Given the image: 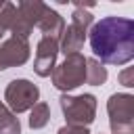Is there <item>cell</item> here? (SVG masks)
Returning a JSON list of instances; mask_svg holds the SVG:
<instances>
[{
    "label": "cell",
    "mask_w": 134,
    "mask_h": 134,
    "mask_svg": "<svg viewBox=\"0 0 134 134\" xmlns=\"http://www.w3.org/2000/svg\"><path fill=\"white\" fill-rule=\"evenodd\" d=\"M57 54H59V40L54 38H42L36 48V61L34 71L40 77H48L52 69L57 67Z\"/></svg>",
    "instance_id": "obj_7"
},
{
    "label": "cell",
    "mask_w": 134,
    "mask_h": 134,
    "mask_svg": "<svg viewBox=\"0 0 134 134\" xmlns=\"http://www.w3.org/2000/svg\"><path fill=\"white\" fill-rule=\"evenodd\" d=\"M119 82H121L126 88H132V86H134V69H132V67H126V69L119 73Z\"/></svg>",
    "instance_id": "obj_16"
},
{
    "label": "cell",
    "mask_w": 134,
    "mask_h": 134,
    "mask_svg": "<svg viewBox=\"0 0 134 134\" xmlns=\"http://www.w3.org/2000/svg\"><path fill=\"white\" fill-rule=\"evenodd\" d=\"M90 46L103 63H130L134 59V21L113 15L100 19L90 29Z\"/></svg>",
    "instance_id": "obj_1"
},
{
    "label": "cell",
    "mask_w": 134,
    "mask_h": 134,
    "mask_svg": "<svg viewBox=\"0 0 134 134\" xmlns=\"http://www.w3.org/2000/svg\"><path fill=\"white\" fill-rule=\"evenodd\" d=\"M4 98H6L8 111H13V113L17 115V113L29 111V109L38 103L40 90H38V86L31 84L29 80H13V82L6 86Z\"/></svg>",
    "instance_id": "obj_6"
},
{
    "label": "cell",
    "mask_w": 134,
    "mask_h": 134,
    "mask_svg": "<svg viewBox=\"0 0 134 134\" xmlns=\"http://www.w3.org/2000/svg\"><path fill=\"white\" fill-rule=\"evenodd\" d=\"M0 134H21L19 117L13 111H8V107L2 103H0Z\"/></svg>",
    "instance_id": "obj_11"
},
{
    "label": "cell",
    "mask_w": 134,
    "mask_h": 134,
    "mask_svg": "<svg viewBox=\"0 0 134 134\" xmlns=\"http://www.w3.org/2000/svg\"><path fill=\"white\" fill-rule=\"evenodd\" d=\"M50 77H52V84L63 92H69V90L82 86L86 82V59L80 52L67 54L65 61L52 69Z\"/></svg>",
    "instance_id": "obj_3"
},
{
    "label": "cell",
    "mask_w": 134,
    "mask_h": 134,
    "mask_svg": "<svg viewBox=\"0 0 134 134\" xmlns=\"http://www.w3.org/2000/svg\"><path fill=\"white\" fill-rule=\"evenodd\" d=\"M107 80V69L96 59H86V82L90 86H100Z\"/></svg>",
    "instance_id": "obj_12"
},
{
    "label": "cell",
    "mask_w": 134,
    "mask_h": 134,
    "mask_svg": "<svg viewBox=\"0 0 134 134\" xmlns=\"http://www.w3.org/2000/svg\"><path fill=\"white\" fill-rule=\"evenodd\" d=\"M92 21H94L92 13L86 10V8L82 6V2H75V10H73V15H71V25H75V27H80V29H88V27L92 25Z\"/></svg>",
    "instance_id": "obj_14"
},
{
    "label": "cell",
    "mask_w": 134,
    "mask_h": 134,
    "mask_svg": "<svg viewBox=\"0 0 134 134\" xmlns=\"http://www.w3.org/2000/svg\"><path fill=\"white\" fill-rule=\"evenodd\" d=\"M13 13H15V4H10V2H0V38L4 36V31H8Z\"/></svg>",
    "instance_id": "obj_15"
},
{
    "label": "cell",
    "mask_w": 134,
    "mask_h": 134,
    "mask_svg": "<svg viewBox=\"0 0 134 134\" xmlns=\"http://www.w3.org/2000/svg\"><path fill=\"white\" fill-rule=\"evenodd\" d=\"M59 100H61V109H63V115L67 119V126L88 128L94 121L96 98L92 94H80V96H67V94H63Z\"/></svg>",
    "instance_id": "obj_2"
},
{
    "label": "cell",
    "mask_w": 134,
    "mask_h": 134,
    "mask_svg": "<svg viewBox=\"0 0 134 134\" xmlns=\"http://www.w3.org/2000/svg\"><path fill=\"white\" fill-rule=\"evenodd\" d=\"M29 59V44L21 38H8L0 44V71L8 67H19Z\"/></svg>",
    "instance_id": "obj_8"
},
{
    "label": "cell",
    "mask_w": 134,
    "mask_h": 134,
    "mask_svg": "<svg viewBox=\"0 0 134 134\" xmlns=\"http://www.w3.org/2000/svg\"><path fill=\"white\" fill-rule=\"evenodd\" d=\"M111 134H134V96L113 94L107 103Z\"/></svg>",
    "instance_id": "obj_4"
},
{
    "label": "cell",
    "mask_w": 134,
    "mask_h": 134,
    "mask_svg": "<svg viewBox=\"0 0 134 134\" xmlns=\"http://www.w3.org/2000/svg\"><path fill=\"white\" fill-rule=\"evenodd\" d=\"M36 27H40L42 38H54V40H59L61 34H63V29H65V21H63V17L57 10H52L50 6H46L44 15L40 17V21H38Z\"/></svg>",
    "instance_id": "obj_9"
},
{
    "label": "cell",
    "mask_w": 134,
    "mask_h": 134,
    "mask_svg": "<svg viewBox=\"0 0 134 134\" xmlns=\"http://www.w3.org/2000/svg\"><path fill=\"white\" fill-rule=\"evenodd\" d=\"M84 40H86V29H80L75 25H67L61 34V40H59V48L61 52L67 57V54H77L84 46Z\"/></svg>",
    "instance_id": "obj_10"
},
{
    "label": "cell",
    "mask_w": 134,
    "mask_h": 134,
    "mask_svg": "<svg viewBox=\"0 0 134 134\" xmlns=\"http://www.w3.org/2000/svg\"><path fill=\"white\" fill-rule=\"evenodd\" d=\"M44 8H46V4L40 2V0L19 2V4L15 6L13 19H10V27H8V31L13 34V38L27 40L29 34H31V29L38 25L40 17L44 15Z\"/></svg>",
    "instance_id": "obj_5"
},
{
    "label": "cell",
    "mask_w": 134,
    "mask_h": 134,
    "mask_svg": "<svg viewBox=\"0 0 134 134\" xmlns=\"http://www.w3.org/2000/svg\"><path fill=\"white\" fill-rule=\"evenodd\" d=\"M48 119H50V109H48L46 103H36L29 109V128L40 130L48 124Z\"/></svg>",
    "instance_id": "obj_13"
},
{
    "label": "cell",
    "mask_w": 134,
    "mask_h": 134,
    "mask_svg": "<svg viewBox=\"0 0 134 134\" xmlns=\"http://www.w3.org/2000/svg\"><path fill=\"white\" fill-rule=\"evenodd\" d=\"M57 134H90L88 128H80V126H63Z\"/></svg>",
    "instance_id": "obj_17"
}]
</instances>
